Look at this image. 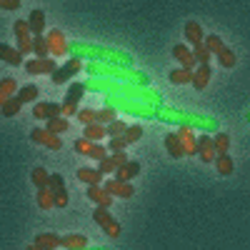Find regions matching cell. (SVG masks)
Listing matches in <instances>:
<instances>
[{
  "label": "cell",
  "mask_w": 250,
  "mask_h": 250,
  "mask_svg": "<svg viewBox=\"0 0 250 250\" xmlns=\"http://www.w3.org/2000/svg\"><path fill=\"white\" fill-rule=\"evenodd\" d=\"M155 118L160 123L180 125V128H193V130H200V133H218L220 130V120H215L213 115L188 113V110H178V108H170V105H160Z\"/></svg>",
  "instance_id": "obj_1"
},
{
  "label": "cell",
  "mask_w": 250,
  "mask_h": 250,
  "mask_svg": "<svg viewBox=\"0 0 250 250\" xmlns=\"http://www.w3.org/2000/svg\"><path fill=\"white\" fill-rule=\"evenodd\" d=\"M68 53L73 58H80V60H98V62H113V65L133 68V55L130 53H123V50L108 48V45H98V43L75 40V43H68Z\"/></svg>",
  "instance_id": "obj_2"
},
{
  "label": "cell",
  "mask_w": 250,
  "mask_h": 250,
  "mask_svg": "<svg viewBox=\"0 0 250 250\" xmlns=\"http://www.w3.org/2000/svg\"><path fill=\"white\" fill-rule=\"evenodd\" d=\"M88 75H98V78H113L120 83H133V85H150V78L135 70V68H125V65H113V62H98L90 60L88 62Z\"/></svg>",
  "instance_id": "obj_3"
},
{
  "label": "cell",
  "mask_w": 250,
  "mask_h": 250,
  "mask_svg": "<svg viewBox=\"0 0 250 250\" xmlns=\"http://www.w3.org/2000/svg\"><path fill=\"white\" fill-rule=\"evenodd\" d=\"M105 105L113 110H120L125 115H135V118H155L160 105H153V103H145L138 98H128V95H105Z\"/></svg>",
  "instance_id": "obj_4"
},
{
  "label": "cell",
  "mask_w": 250,
  "mask_h": 250,
  "mask_svg": "<svg viewBox=\"0 0 250 250\" xmlns=\"http://www.w3.org/2000/svg\"><path fill=\"white\" fill-rule=\"evenodd\" d=\"M83 95H85V83H80V80L70 83V88H68V93H65V103L60 105V115H62V118L75 115V113H78V103L83 100Z\"/></svg>",
  "instance_id": "obj_5"
},
{
  "label": "cell",
  "mask_w": 250,
  "mask_h": 250,
  "mask_svg": "<svg viewBox=\"0 0 250 250\" xmlns=\"http://www.w3.org/2000/svg\"><path fill=\"white\" fill-rule=\"evenodd\" d=\"M93 220H95V225H100L103 230H105L108 238H120V220H115L108 213V208H95Z\"/></svg>",
  "instance_id": "obj_6"
},
{
  "label": "cell",
  "mask_w": 250,
  "mask_h": 250,
  "mask_svg": "<svg viewBox=\"0 0 250 250\" xmlns=\"http://www.w3.org/2000/svg\"><path fill=\"white\" fill-rule=\"evenodd\" d=\"M13 30H15V38H18V50L23 55H30L33 53V33H30L28 20H15Z\"/></svg>",
  "instance_id": "obj_7"
},
{
  "label": "cell",
  "mask_w": 250,
  "mask_h": 250,
  "mask_svg": "<svg viewBox=\"0 0 250 250\" xmlns=\"http://www.w3.org/2000/svg\"><path fill=\"white\" fill-rule=\"evenodd\" d=\"M83 70V60L80 58H70L62 68H55L53 73H50V80L55 83V85H62V83H68L73 75H78Z\"/></svg>",
  "instance_id": "obj_8"
},
{
  "label": "cell",
  "mask_w": 250,
  "mask_h": 250,
  "mask_svg": "<svg viewBox=\"0 0 250 250\" xmlns=\"http://www.w3.org/2000/svg\"><path fill=\"white\" fill-rule=\"evenodd\" d=\"M30 140L38 143V145H43V148H48V150H60V148H62L60 135L50 133L48 128H35V130L30 133Z\"/></svg>",
  "instance_id": "obj_9"
},
{
  "label": "cell",
  "mask_w": 250,
  "mask_h": 250,
  "mask_svg": "<svg viewBox=\"0 0 250 250\" xmlns=\"http://www.w3.org/2000/svg\"><path fill=\"white\" fill-rule=\"evenodd\" d=\"M55 68H58V62L53 60V55H48V58H35V60H28V62H25V70H28L30 75H50Z\"/></svg>",
  "instance_id": "obj_10"
},
{
  "label": "cell",
  "mask_w": 250,
  "mask_h": 250,
  "mask_svg": "<svg viewBox=\"0 0 250 250\" xmlns=\"http://www.w3.org/2000/svg\"><path fill=\"white\" fill-rule=\"evenodd\" d=\"M48 188H50L53 195H55V208H65V205H68V188H65V180H62L60 173L50 175Z\"/></svg>",
  "instance_id": "obj_11"
},
{
  "label": "cell",
  "mask_w": 250,
  "mask_h": 250,
  "mask_svg": "<svg viewBox=\"0 0 250 250\" xmlns=\"http://www.w3.org/2000/svg\"><path fill=\"white\" fill-rule=\"evenodd\" d=\"M45 40H48V50H50L53 58H62L68 53V40H65V35H62L60 30H50L45 35Z\"/></svg>",
  "instance_id": "obj_12"
},
{
  "label": "cell",
  "mask_w": 250,
  "mask_h": 250,
  "mask_svg": "<svg viewBox=\"0 0 250 250\" xmlns=\"http://www.w3.org/2000/svg\"><path fill=\"white\" fill-rule=\"evenodd\" d=\"M105 190L113 195V198H123V200H128L135 195V188L128 183V180H105Z\"/></svg>",
  "instance_id": "obj_13"
},
{
  "label": "cell",
  "mask_w": 250,
  "mask_h": 250,
  "mask_svg": "<svg viewBox=\"0 0 250 250\" xmlns=\"http://www.w3.org/2000/svg\"><path fill=\"white\" fill-rule=\"evenodd\" d=\"M215 145H213V138H210V133H200V138H198V158L203 160V163H213L215 160Z\"/></svg>",
  "instance_id": "obj_14"
},
{
  "label": "cell",
  "mask_w": 250,
  "mask_h": 250,
  "mask_svg": "<svg viewBox=\"0 0 250 250\" xmlns=\"http://www.w3.org/2000/svg\"><path fill=\"white\" fill-rule=\"evenodd\" d=\"M173 58L180 62V68H185V70H195V65H198V62H195V58H193V48L190 45H175L173 48Z\"/></svg>",
  "instance_id": "obj_15"
},
{
  "label": "cell",
  "mask_w": 250,
  "mask_h": 250,
  "mask_svg": "<svg viewBox=\"0 0 250 250\" xmlns=\"http://www.w3.org/2000/svg\"><path fill=\"white\" fill-rule=\"evenodd\" d=\"M183 35H185V40H188V45H200L203 40H205V33H203V28H200V23L198 20H188L185 23V28H183Z\"/></svg>",
  "instance_id": "obj_16"
},
{
  "label": "cell",
  "mask_w": 250,
  "mask_h": 250,
  "mask_svg": "<svg viewBox=\"0 0 250 250\" xmlns=\"http://www.w3.org/2000/svg\"><path fill=\"white\" fill-rule=\"evenodd\" d=\"M88 200H93L98 208H110L113 205V195L105 190V188H100V185H88Z\"/></svg>",
  "instance_id": "obj_17"
},
{
  "label": "cell",
  "mask_w": 250,
  "mask_h": 250,
  "mask_svg": "<svg viewBox=\"0 0 250 250\" xmlns=\"http://www.w3.org/2000/svg\"><path fill=\"white\" fill-rule=\"evenodd\" d=\"M33 115H35V118H40V120L58 118V115H60V103H48V100H40V103H35Z\"/></svg>",
  "instance_id": "obj_18"
},
{
  "label": "cell",
  "mask_w": 250,
  "mask_h": 250,
  "mask_svg": "<svg viewBox=\"0 0 250 250\" xmlns=\"http://www.w3.org/2000/svg\"><path fill=\"white\" fill-rule=\"evenodd\" d=\"M208 83H210V65H208V62H198L195 70H193V83L190 85L195 90H205Z\"/></svg>",
  "instance_id": "obj_19"
},
{
  "label": "cell",
  "mask_w": 250,
  "mask_h": 250,
  "mask_svg": "<svg viewBox=\"0 0 250 250\" xmlns=\"http://www.w3.org/2000/svg\"><path fill=\"white\" fill-rule=\"evenodd\" d=\"M125 160H128V155H125L123 150H120V153H113V155H108V158H103V160H100V168H98V170H100L103 175L115 173V170L120 168V165H123Z\"/></svg>",
  "instance_id": "obj_20"
},
{
  "label": "cell",
  "mask_w": 250,
  "mask_h": 250,
  "mask_svg": "<svg viewBox=\"0 0 250 250\" xmlns=\"http://www.w3.org/2000/svg\"><path fill=\"white\" fill-rule=\"evenodd\" d=\"M178 138L183 140V148H185V158L188 155H198V138L193 133V128H180Z\"/></svg>",
  "instance_id": "obj_21"
},
{
  "label": "cell",
  "mask_w": 250,
  "mask_h": 250,
  "mask_svg": "<svg viewBox=\"0 0 250 250\" xmlns=\"http://www.w3.org/2000/svg\"><path fill=\"white\" fill-rule=\"evenodd\" d=\"M165 150H168V155L175 158V160L185 158V148H183V140L178 138V133H168V135H165Z\"/></svg>",
  "instance_id": "obj_22"
},
{
  "label": "cell",
  "mask_w": 250,
  "mask_h": 250,
  "mask_svg": "<svg viewBox=\"0 0 250 250\" xmlns=\"http://www.w3.org/2000/svg\"><path fill=\"white\" fill-rule=\"evenodd\" d=\"M138 173H140V163L138 160H125L115 170V180H133Z\"/></svg>",
  "instance_id": "obj_23"
},
{
  "label": "cell",
  "mask_w": 250,
  "mask_h": 250,
  "mask_svg": "<svg viewBox=\"0 0 250 250\" xmlns=\"http://www.w3.org/2000/svg\"><path fill=\"white\" fill-rule=\"evenodd\" d=\"M23 53H20L18 48H10V45H5V43H0V60H5L8 65H20V62H23Z\"/></svg>",
  "instance_id": "obj_24"
},
{
  "label": "cell",
  "mask_w": 250,
  "mask_h": 250,
  "mask_svg": "<svg viewBox=\"0 0 250 250\" xmlns=\"http://www.w3.org/2000/svg\"><path fill=\"white\" fill-rule=\"evenodd\" d=\"M60 248H65V250H80V248H88V238L85 235H62L60 238Z\"/></svg>",
  "instance_id": "obj_25"
},
{
  "label": "cell",
  "mask_w": 250,
  "mask_h": 250,
  "mask_svg": "<svg viewBox=\"0 0 250 250\" xmlns=\"http://www.w3.org/2000/svg\"><path fill=\"white\" fill-rule=\"evenodd\" d=\"M78 180L85 183V185H100L103 173L98 168H78Z\"/></svg>",
  "instance_id": "obj_26"
},
{
  "label": "cell",
  "mask_w": 250,
  "mask_h": 250,
  "mask_svg": "<svg viewBox=\"0 0 250 250\" xmlns=\"http://www.w3.org/2000/svg\"><path fill=\"white\" fill-rule=\"evenodd\" d=\"M28 25H30L33 35H43V30H45V13L43 10H33L30 18H28Z\"/></svg>",
  "instance_id": "obj_27"
},
{
  "label": "cell",
  "mask_w": 250,
  "mask_h": 250,
  "mask_svg": "<svg viewBox=\"0 0 250 250\" xmlns=\"http://www.w3.org/2000/svg\"><path fill=\"white\" fill-rule=\"evenodd\" d=\"M20 108H23V103L18 100V95H13V98H8L3 105H0V115L3 118H15L20 113Z\"/></svg>",
  "instance_id": "obj_28"
},
{
  "label": "cell",
  "mask_w": 250,
  "mask_h": 250,
  "mask_svg": "<svg viewBox=\"0 0 250 250\" xmlns=\"http://www.w3.org/2000/svg\"><path fill=\"white\" fill-rule=\"evenodd\" d=\"M38 205H40V210H50V208H55V195L50 188H38Z\"/></svg>",
  "instance_id": "obj_29"
},
{
  "label": "cell",
  "mask_w": 250,
  "mask_h": 250,
  "mask_svg": "<svg viewBox=\"0 0 250 250\" xmlns=\"http://www.w3.org/2000/svg\"><path fill=\"white\" fill-rule=\"evenodd\" d=\"M18 93V80L15 78H5V80H0V105L8 100V98H13Z\"/></svg>",
  "instance_id": "obj_30"
},
{
  "label": "cell",
  "mask_w": 250,
  "mask_h": 250,
  "mask_svg": "<svg viewBox=\"0 0 250 250\" xmlns=\"http://www.w3.org/2000/svg\"><path fill=\"white\" fill-rule=\"evenodd\" d=\"M35 245L58 250V248H60V235H55V233H38V235H35Z\"/></svg>",
  "instance_id": "obj_31"
},
{
  "label": "cell",
  "mask_w": 250,
  "mask_h": 250,
  "mask_svg": "<svg viewBox=\"0 0 250 250\" xmlns=\"http://www.w3.org/2000/svg\"><path fill=\"white\" fill-rule=\"evenodd\" d=\"M83 138L98 143V140H103V138H108V130H105V125L93 123V125H85V133H83Z\"/></svg>",
  "instance_id": "obj_32"
},
{
  "label": "cell",
  "mask_w": 250,
  "mask_h": 250,
  "mask_svg": "<svg viewBox=\"0 0 250 250\" xmlns=\"http://www.w3.org/2000/svg\"><path fill=\"white\" fill-rule=\"evenodd\" d=\"M215 168H218V173L220 175H230L233 173V158L228 155V153H220V155H215Z\"/></svg>",
  "instance_id": "obj_33"
},
{
  "label": "cell",
  "mask_w": 250,
  "mask_h": 250,
  "mask_svg": "<svg viewBox=\"0 0 250 250\" xmlns=\"http://www.w3.org/2000/svg\"><path fill=\"white\" fill-rule=\"evenodd\" d=\"M168 78H170V83H173V85H188V83H193V70L178 68V70H173Z\"/></svg>",
  "instance_id": "obj_34"
},
{
  "label": "cell",
  "mask_w": 250,
  "mask_h": 250,
  "mask_svg": "<svg viewBox=\"0 0 250 250\" xmlns=\"http://www.w3.org/2000/svg\"><path fill=\"white\" fill-rule=\"evenodd\" d=\"M33 53L35 58H48L50 50H48V40L43 35H33Z\"/></svg>",
  "instance_id": "obj_35"
},
{
  "label": "cell",
  "mask_w": 250,
  "mask_h": 250,
  "mask_svg": "<svg viewBox=\"0 0 250 250\" xmlns=\"http://www.w3.org/2000/svg\"><path fill=\"white\" fill-rule=\"evenodd\" d=\"M213 145H215V153L220 155V153H228V148H230V135L228 133H215L213 135Z\"/></svg>",
  "instance_id": "obj_36"
},
{
  "label": "cell",
  "mask_w": 250,
  "mask_h": 250,
  "mask_svg": "<svg viewBox=\"0 0 250 250\" xmlns=\"http://www.w3.org/2000/svg\"><path fill=\"white\" fill-rule=\"evenodd\" d=\"M68 128H70V123H68L65 118H62V115H58V118H50V120H48V130H50V133H55V135L65 133Z\"/></svg>",
  "instance_id": "obj_37"
},
{
  "label": "cell",
  "mask_w": 250,
  "mask_h": 250,
  "mask_svg": "<svg viewBox=\"0 0 250 250\" xmlns=\"http://www.w3.org/2000/svg\"><path fill=\"white\" fill-rule=\"evenodd\" d=\"M218 55V62L223 68H235V62H238V58H235V53L230 50V48H223L220 53H215Z\"/></svg>",
  "instance_id": "obj_38"
},
{
  "label": "cell",
  "mask_w": 250,
  "mask_h": 250,
  "mask_svg": "<svg viewBox=\"0 0 250 250\" xmlns=\"http://www.w3.org/2000/svg\"><path fill=\"white\" fill-rule=\"evenodd\" d=\"M15 95H18V100L25 105V103H33V100H38V88H35V85H23V88H20Z\"/></svg>",
  "instance_id": "obj_39"
},
{
  "label": "cell",
  "mask_w": 250,
  "mask_h": 250,
  "mask_svg": "<svg viewBox=\"0 0 250 250\" xmlns=\"http://www.w3.org/2000/svg\"><path fill=\"white\" fill-rule=\"evenodd\" d=\"M95 120L100 123V125H108V123H113V120H118V110H113V108H103V110H95Z\"/></svg>",
  "instance_id": "obj_40"
},
{
  "label": "cell",
  "mask_w": 250,
  "mask_h": 250,
  "mask_svg": "<svg viewBox=\"0 0 250 250\" xmlns=\"http://www.w3.org/2000/svg\"><path fill=\"white\" fill-rule=\"evenodd\" d=\"M105 130H108V135H110V138L125 135V130H128V123H125V120H113V123H108V125H105Z\"/></svg>",
  "instance_id": "obj_41"
},
{
  "label": "cell",
  "mask_w": 250,
  "mask_h": 250,
  "mask_svg": "<svg viewBox=\"0 0 250 250\" xmlns=\"http://www.w3.org/2000/svg\"><path fill=\"white\" fill-rule=\"evenodd\" d=\"M203 45H205L208 50H210L213 55H215V53H220V50L225 48V43L220 40V35H208V38L203 40Z\"/></svg>",
  "instance_id": "obj_42"
},
{
  "label": "cell",
  "mask_w": 250,
  "mask_h": 250,
  "mask_svg": "<svg viewBox=\"0 0 250 250\" xmlns=\"http://www.w3.org/2000/svg\"><path fill=\"white\" fill-rule=\"evenodd\" d=\"M30 178H33V183H35L38 188H48V180H50V173H48L45 168H35Z\"/></svg>",
  "instance_id": "obj_43"
},
{
  "label": "cell",
  "mask_w": 250,
  "mask_h": 250,
  "mask_svg": "<svg viewBox=\"0 0 250 250\" xmlns=\"http://www.w3.org/2000/svg\"><path fill=\"white\" fill-rule=\"evenodd\" d=\"M210 55H213V53L208 50V48H205L203 43L193 48V58H195V62H210Z\"/></svg>",
  "instance_id": "obj_44"
},
{
  "label": "cell",
  "mask_w": 250,
  "mask_h": 250,
  "mask_svg": "<svg viewBox=\"0 0 250 250\" xmlns=\"http://www.w3.org/2000/svg\"><path fill=\"white\" fill-rule=\"evenodd\" d=\"M123 138L128 140V145H130V143H138V140L143 138V128H140V125H128V130H125Z\"/></svg>",
  "instance_id": "obj_45"
},
{
  "label": "cell",
  "mask_w": 250,
  "mask_h": 250,
  "mask_svg": "<svg viewBox=\"0 0 250 250\" xmlns=\"http://www.w3.org/2000/svg\"><path fill=\"white\" fill-rule=\"evenodd\" d=\"M73 148H75V153H80V155H88L90 148H93V140H88V138H78V140L73 143Z\"/></svg>",
  "instance_id": "obj_46"
},
{
  "label": "cell",
  "mask_w": 250,
  "mask_h": 250,
  "mask_svg": "<svg viewBox=\"0 0 250 250\" xmlns=\"http://www.w3.org/2000/svg\"><path fill=\"white\" fill-rule=\"evenodd\" d=\"M75 115H78L80 125H93V123H98V120H95V110H90V108H85V110H78Z\"/></svg>",
  "instance_id": "obj_47"
},
{
  "label": "cell",
  "mask_w": 250,
  "mask_h": 250,
  "mask_svg": "<svg viewBox=\"0 0 250 250\" xmlns=\"http://www.w3.org/2000/svg\"><path fill=\"white\" fill-rule=\"evenodd\" d=\"M88 155L95 158V160H103V158H108V148H105V145H100V143H93V148H90Z\"/></svg>",
  "instance_id": "obj_48"
},
{
  "label": "cell",
  "mask_w": 250,
  "mask_h": 250,
  "mask_svg": "<svg viewBox=\"0 0 250 250\" xmlns=\"http://www.w3.org/2000/svg\"><path fill=\"white\" fill-rule=\"evenodd\" d=\"M125 145H128V140H125L123 135H118V138H110V140H108V148H110L113 153H120V150H125Z\"/></svg>",
  "instance_id": "obj_49"
},
{
  "label": "cell",
  "mask_w": 250,
  "mask_h": 250,
  "mask_svg": "<svg viewBox=\"0 0 250 250\" xmlns=\"http://www.w3.org/2000/svg\"><path fill=\"white\" fill-rule=\"evenodd\" d=\"M20 0H0V10H18Z\"/></svg>",
  "instance_id": "obj_50"
},
{
  "label": "cell",
  "mask_w": 250,
  "mask_h": 250,
  "mask_svg": "<svg viewBox=\"0 0 250 250\" xmlns=\"http://www.w3.org/2000/svg\"><path fill=\"white\" fill-rule=\"evenodd\" d=\"M25 250H50V248H40V245H35V243H33V245H28Z\"/></svg>",
  "instance_id": "obj_51"
},
{
  "label": "cell",
  "mask_w": 250,
  "mask_h": 250,
  "mask_svg": "<svg viewBox=\"0 0 250 250\" xmlns=\"http://www.w3.org/2000/svg\"><path fill=\"white\" fill-rule=\"evenodd\" d=\"M80 250H108V248H80Z\"/></svg>",
  "instance_id": "obj_52"
},
{
  "label": "cell",
  "mask_w": 250,
  "mask_h": 250,
  "mask_svg": "<svg viewBox=\"0 0 250 250\" xmlns=\"http://www.w3.org/2000/svg\"><path fill=\"white\" fill-rule=\"evenodd\" d=\"M245 120H248V123H250V110H248V113H245Z\"/></svg>",
  "instance_id": "obj_53"
}]
</instances>
